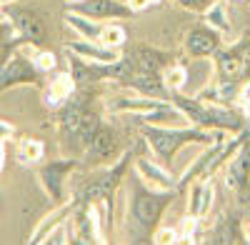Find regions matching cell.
<instances>
[{"instance_id":"cell-1","label":"cell","mask_w":250,"mask_h":245,"mask_svg":"<svg viewBox=\"0 0 250 245\" xmlns=\"http://www.w3.org/2000/svg\"><path fill=\"white\" fill-rule=\"evenodd\" d=\"M143 135L148 145L155 150V155L163 163H170L173 155L188 145V143H205L213 145L215 143V130H203V128H165V125H150L143 122Z\"/></svg>"},{"instance_id":"cell-2","label":"cell","mask_w":250,"mask_h":245,"mask_svg":"<svg viewBox=\"0 0 250 245\" xmlns=\"http://www.w3.org/2000/svg\"><path fill=\"white\" fill-rule=\"evenodd\" d=\"M170 193L173 190H163V193H148V190H140L133 195L130 203V213L133 220L140 225V230H153L158 225V220L165 210V205L170 203Z\"/></svg>"},{"instance_id":"cell-3","label":"cell","mask_w":250,"mask_h":245,"mask_svg":"<svg viewBox=\"0 0 250 245\" xmlns=\"http://www.w3.org/2000/svg\"><path fill=\"white\" fill-rule=\"evenodd\" d=\"M38 68L33 63V58H25V53H13L5 65H3V73H0V83L8 90L10 85H18V83H38Z\"/></svg>"},{"instance_id":"cell-4","label":"cell","mask_w":250,"mask_h":245,"mask_svg":"<svg viewBox=\"0 0 250 245\" xmlns=\"http://www.w3.org/2000/svg\"><path fill=\"white\" fill-rule=\"evenodd\" d=\"M218 78H220V83H248L250 80V68L248 63L243 60V55L233 48H228V50H218Z\"/></svg>"},{"instance_id":"cell-5","label":"cell","mask_w":250,"mask_h":245,"mask_svg":"<svg viewBox=\"0 0 250 245\" xmlns=\"http://www.w3.org/2000/svg\"><path fill=\"white\" fill-rule=\"evenodd\" d=\"M73 13L88 15L93 20H105V18H130L135 15L133 8L123 0H83V3L70 5Z\"/></svg>"},{"instance_id":"cell-6","label":"cell","mask_w":250,"mask_h":245,"mask_svg":"<svg viewBox=\"0 0 250 245\" xmlns=\"http://www.w3.org/2000/svg\"><path fill=\"white\" fill-rule=\"evenodd\" d=\"M220 33L213 30L210 25L208 28H193L190 33L185 35V50L190 53L193 58H205V55H213L220 50Z\"/></svg>"},{"instance_id":"cell-7","label":"cell","mask_w":250,"mask_h":245,"mask_svg":"<svg viewBox=\"0 0 250 245\" xmlns=\"http://www.w3.org/2000/svg\"><path fill=\"white\" fill-rule=\"evenodd\" d=\"M65 48L80 58H85L90 60V63H118L120 55L118 50L108 48V45H103V43H95V40H70V43H65Z\"/></svg>"},{"instance_id":"cell-8","label":"cell","mask_w":250,"mask_h":245,"mask_svg":"<svg viewBox=\"0 0 250 245\" xmlns=\"http://www.w3.org/2000/svg\"><path fill=\"white\" fill-rule=\"evenodd\" d=\"M170 103L165 100H155L150 95H140V98H113L108 100V110L110 113H135V115H145V113H155L160 108H168Z\"/></svg>"},{"instance_id":"cell-9","label":"cell","mask_w":250,"mask_h":245,"mask_svg":"<svg viewBox=\"0 0 250 245\" xmlns=\"http://www.w3.org/2000/svg\"><path fill=\"white\" fill-rule=\"evenodd\" d=\"M13 23L18 25V30H20V35H23L25 43H33V45H43L45 43V38H48L45 23L33 10H15L13 13Z\"/></svg>"},{"instance_id":"cell-10","label":"cell","mask_w":250,"mask_h":245,"mask_svg":"<svg viewBox=\"0 0 250 245\" xmlns=\"http://www.w3.org/2000/svg\"><path fill=\"white\" fill-rule=\"evenodd\" d=\"M75 168V160H53L40 170V178H43V185L48 190L50 198H55L58 203L62 200V183H65V173H70Z\"/></svg>"},{"instance_id":"cell-11","label":"cell","mask_w":250,"mask_h":245,"mask_svg":"<svg viewBox=\"0 0 250 245\" xmlns=\"http://www.w3.org/2000/svg\"><path fill=\"white\" fill-rule=\"evenodd\" d=\"M135 170H138L140 180H145V185H150L153 190H175V178L168 170H163L160 165L150 163L148 158H138Z\"/></svg>"},{"instance_id":"cell-12","label":"cell","mask_w":250,"mask_h":245,"mask_svg":"<svg viewBox=\"0 0 250 245\" xmlns=\"http://www.w3.org/2000/svg\"><path fill=\"white\" fill-rule=\"evenodd\" d=\"M128 83L140 90L143 95H150V98H165V93H168V85H165V80H163V73H143V70H135L130 78H128Z\"/></svg>"},{"instance_id":"cell-13","label":"cell","mask_w":250,"mask_h":245,"mask_svg":"<svg viewBox=\"0 0 250 245\" xmlns=\"http://www.w3.org/2000/svg\"><path fill=\"white\" fill-rule=\"evenodd\" d=\"M133 63H135V70H143V73H163L168 68V53L140 45L138 50H133Z\"/></svg>"},{"instance_id":"cell-14","label":"cell","mask_w":250,"mask_h":245,"mask_svg":"<svg viewBox=\"0 0 250 245\" xmlns=\"http://www.w3.org/2000/svg\"><path fill=\"white\" fill-rule=\"evenodd\" d=\"M88 150H90V155L95 160H103V163L113 160L118 155V138H115V133L110 128H103L100 125L98 133H95V138L88 143Z\"/></svg>"},{"instance_id":"cell-15","label":"cell","mask_w":250,"mask_h":245,"mask_svg":"<svg viewBox=\"0 0 250 245\" xmlns=\"http://www.w3.org/2000/svg\"><path fill=\"white\" fill-rule=\"evenodd\" d=\"M75 83H78V80L73 78V73H60V75H55V80L50 83V88H48V93H45V105H48V108H60L65 100L73 98Z\"/></svg>"},{"instance_id":"cell-16","label":"cell","mask_w":250,"mask_h":245,"mask_svg":"<svg viewBox=\"0 0 250 245\" xmlns=\"http://www.w3.org/2000/svg\"><path fill=\"white\" fill-rule=\"evenodd\" d=\"M65 20H68V25H70L75 33H80L83 38L100 40V33H103L100 20H93V18H88V15H80V13H73V10L65 15Z\"/></svg>"},{"instance_id":"cell-17","label":"cell","mask_w":250,"mask_h":245,"mask_svg":"<svg viewBox=\"0 0 250 245\" xmlns=\"http://www.w3.org/2000/svg\"><path fill=\"white\" fill-rule=\"evenodd\" d=\"M88 105L83 98H75L73 103L65 105V110H62V128H65V133L70 138H78V130H80V122H83V115H85Z\"/></svg>"},{"instance_id":"cell-18","label":"cell","mask_w":250,"mask_h":245,"mask_svg":"<svg viewBox=\"0 0 250 245\" xmlns=\"http://www.w3.org/2000/svg\"><path fill=\"white\" fill-rule=\"evenodd\" d=\"M205 23L213 30H218L220 35H230V20H228V10L223 0H218L210 10H205Z\"/></svg>"},{"instance_id":"cell-19","label":"cell","mask_w":250,"mask_h":245,"mask_svg":"<svg viewBox=\"0 0 250 245\" xmlns=\"http://www.w3.org/2000/svg\"><path fill=\"white\" fill-rule=\"evenodd\" d=\"M125 38H128V33H125V28L120 23H110V25H103V33H100V40L98 43L108 45L113 50H120L125 45Z\"/></svg>"},{"instance_id":"cell-20","label":"cell","mask_w":250,"mask_h":245,"mask_svg":"<svg viewBox=\"0 0 250 245\" xmlns=\"http://www.w3.org/2000/svg\"><path fill=\"white\" fill-rule=\"evenodd\" d=\"M163 80L168 85L170 93H180L185 88V80H188V70L183 65H168L163 70Z\"/></svg>"},{"instance_id":"cell-21","label":"cell","mask_w":250,"mask_h":245,"mask_svg":"<svg viewBox=\"0 0 250 245\" xmlns=\"http://www.w3.org/2000/svg\"><path fill=\"white\" fill-rule=\"evenodd\" d=\"M45 148H43V143L35 140V138H25V140H20V148H18V155L23 163H38L40 158H43Z\"/></svg>"},{"instance_id":"cell-22","label":"cell","mask_w":250,"mask_h":245,"mask_svg":"<svg viewBox=\"0 0 250 245\" xmlns=\"http://www.w3.org/2000/svg\"><path fill=\"white\" fill-rule=\"evenodd\" d=\"M33 63H35V68L40 70V73H50V70H55L58 68V55L55 53H50V50H35V55H33Z\"/></svg>"},{"instance_id":"cell-23","label":"cell","mask_w":250,"mask_h":245,"mask_svg":"<svg viewBox=\"0 0 250 245\" xmlns=\"http://www.w3.org/2000/svg\"><path fill=\"white\" fill-rule=\"evenodd\" d=\"M203 190H205V180L203 183H195L193 190H190V200H188V213L198 218V210H200V203H203Z\"/></svg>"},{"instance_id":"cell-24","label":"cell","mask_w":250,"mask_h":245,"mask_svg":"<svg viewBox=\"0 0 250 245\" xmlns=\"http://www.w3.org/2000/svg\"><path fill=\"white\" fill-rule=\"evenodd\" d=\"M215 3L218 0H178V5L185 8V10H190V13H205V10H210Z\"/></svg>"},{"instance_id":"cell-25","label":"cell","mask_w":250,"mask_h":245,"mask_svg":"<svg viewBox=\"0 0 250 245\" xmlns=\"http://www.w3.org/2000/svg\"><path fill=\"white\" fill-rule=\"evenodd\" d=\"M215 200V188L210 185V183L205 180V190H203V203H200V210H198V218H205L208 213H210V205Z\"/></svg>"},{"instance_id":"cell-26","label":"cell","mask_w":250,"mask_h":245,"mask_svg":"<svg viewBox=\"0 0 250 245\" xmlns=\"http://www.w3.org/2000/svg\"><path fill=\"white\" fill-rule=\"evenodd\" d=\"M40 243H70L68 238V230H65V223H60V225L50 233H45V240H40Z\"/></svg>"},{"instance_id":"cell-27","label":"cell","mask_w":250,"mask_h":245,"mask_svg":"<svg viewBox=\"0 0 250 245\" xmlns=\"http://www.w3.org/2000/svg\"><path fill=\"white\" fill-rule=\"evenodd\" d=\"M153 243H158V245H170V243H178V233H175V230H170V228H160V230H155Z\"/></svg>"},{"instance_id":"cell-28","label":"cell","mask_w":250,"mask_h":245,"mask_svg":"<svg viewBox=\"0 0 250 245\" xmlns=\"http://www.w3.org/2000/svg\"><path fill=\"white\" fill-rule=\"evenodd\" d=\"M128 5L133 8V13H138V10L148 8V5H153V3H150V0H128Z\"/></svg>"},{"instance_id":"cell-29","label":"cell","mask_w":250,"mask_h":245,"mask_svg":"<svg viewBox=\"0 0 250 245\" xmlns=\"http://www.w3.org/2000/svg\"><path fill=\"white\" fill-rule=\"evenodd\" d=\"M10 135H13V125H10L8 120H3V143H8Z\"/></svg>"},{"instance_id":"cell-30","label":"cell","mask_w":250,"mask_h":245,"mask_svg":"<svg viewBox=\"0 0 250 245\" xmlns=\"http://www.w3.org/2000/svg\"><path fill=\"white\" fill-rule=\"evenodd\" d=\"M75 3H83V0H68V5H75Z\"/></svg>"},{"instance_id":"cell-31","label":"cell","mask_w":250,"mask_h":245,"mask_svg":"<svg viewBox=\"0 0 250 245\" xmlns=\"http://www.w3.org/2000/svg\"><path fill=\"white\" fill-rule=\"evenodd\" d=\"M8 3H13V0H3V5H8Z\"/></svg>"}]
</instances>
